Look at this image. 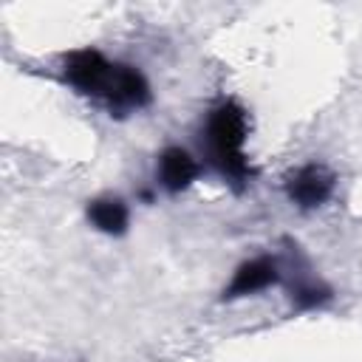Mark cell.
Returning a JSON list of instances; mask_svg holds the SVG:
<instances>
[{
    "mask_svg": "<svg viewBox=\"0 0 362 362\" xmlns=\"http://www.w3.org/2000/svg\"><path fill=\"white\" fill-rule=\"evenodd\" d=\"M88 218L90 223L105 232V235H122L127 229V206L119 201V198H96L88 204Z\"/></svg>",
    "mask_w": 362,
    "mask_h": 362,
    "instance_id": "obj_6",
    "label": "cell"
},
{
    "mask_svg": "<svg viewBox=\"0 0 362 362\" xmlns=\"http://www.w3.org/2000/svg\"><path fill=\"white\" fill-rule=\"evenodd\" d=\"M249 136V119L246 110L226 99L218 107L209 110L206 127H204V139H206V150H209V164L235 187L243 189L252 178L255 170L243 153V141Z\"/></svg>",
    "mask_w": 362,
    "mask_h": 362,
    "instance_id": "obj_2",
    "label": "cell"
},
{
    "mask_svg": "<svg viewBox=\"0 0 362 362\" xmlns=\"http://www.w3.org/2000/svg\"><path fill=\"white\" fill-rule=\"evenodd\" d=\"M198 161L184 147H167L158 156V181L167 192H181L198 178Z\"/></svg>",
    "mask_w": 362,
    "mask_h": 362,
    "instance_id": "obj_5",
    "label": "cell"
},
{
    "mask_svg": "<svg viewBox=\"0 0 362 362\" xmlns=\"http://www.w3.org/2000/svg\"><path fill=\"white\" fill-rule=\"evenodd\" d=\"M62 79L74 90L102 99L110 107V113H119V116L127 110H139L150 102L147 79L130 65L105 59L96 48H79L65 54Z\"/></svg>",
    "mask_w": 362,
    "mask_h": 362,
    "instance_id": "obj_1",
    "label": "cell"
},
{
    "mask_svg": "<svg viewBox=\"0 0 362 362\" xmlns=\"http://www.w3.org/2000/svg\"><path fill=\"white\" fill-rule=\"evenodd\" d=\"M331 192H334V175L322 164L297 167L286 178V195L300 209H314V206L325 204L331 198Z\"/></svg>",
    "mask_w": 362,
    "mask_h": 362,
    "instance_id": "obj_3",
    "label": "cell"
},
{
    "mask_svg": "<svg viewBox=\"0 0 362 362\" xmlns=\"http://www.w3.org/2000/svg\"><path fill=\"white\" fill-rule=\"evenodd\" d=\"M331 300V291L322 286V283H314V280H300L291 286V303L297 308H320Z\"/></svg>",
    "mask_w": 362,
    "mask_h": 362,
    "instance_id": "obj_7",
    "label": "cell"
},
{
    "mask_svg": "<svg viewBox=\"0 0 362 362\" xmlns=\"http://www.w3.org/2000/svg\"><path fill=\"white\" fill-rule=\"evenodd\" d=\"M280 283V269L274 260L269 257H255V260H246L238 266L235 277L229 280V286L223 288V300H238V297H249V294H257L269 286Z\"/></svg>",
    "mask_w": 362,
    "mask_h": 362,
    "instance_id": "obj_4",
    "label": "cell"
}]
</instances>
